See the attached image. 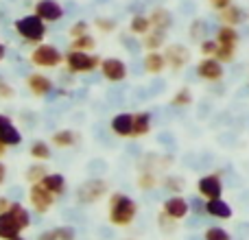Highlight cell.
Masks as SVG:
<instances>
[{
    "instance_id": "39",
    "label": "cell",
    "mask_w": 249,
    "mask_h": 240,
    "mask_svg": "<svg viewBox=\"0 0 249 240\" xmlns=\"http://www.w3.org/2000/svg\"><path fill=\"white\" fill-rule=\"evenodd\" d=\"M208 2H210V7L214 9V11H223L225 7L234 4V0H208Z\"/></svg>"
},
{
    "instance_id": "6",
    "label": "cell",
    "mask_w": 249,
    "mask_h": 240,
    "mask_svg": "<svg viewBox=\"0 0 249 240\" xmlns=\"http://www.w3.org/2000/svg\"><path fill=\"white\" fill-rule=\"evenodd\" d=\"M55 197L46 186L39 181V184H31V190H29V201H31V207H33L37 214H46L53 206H55Z\"/></svg>"
},
{
    "instance_id": "32",
    "label": "cell",
    "mask_w": 249,
    "mask_h": 240,
    "mask_svg": "<svg viewBox=\"0 0 249 240\" xmlns=\"http://www.w3.org/2000/svg\"><path fill=\"white\" fill-rule=\"evenodd\" d=\"M234 55H236V46H223V44H219V51H216L214 57L221 64H230V61H234Z\"/></svg>"
},
{
    "instance_id": "25",
    "label": "cell",
    "mask_w": 249,
    "mask_h": 240,
    "mask_svg": "<svg viewBox=\"0 0 249 240\" xmlns=\"http://www.w3.org/2000/svg\"><path fill=\"white\" fill-rule=\"evenodd\" d=\"M42 184L46 186L53 194L59 197V194H64V190H66V177L59 175V172H48V175L42 179Z\"/></svg>"
},
{
    "instance_id": "40",
    "label": "cell",
    "mask_w": 249,
    "mask_h": 240,
    "mask_svg": "<svg viewBox=\"0 0 249 240\" xmlns=\"http://www.w3.org/2000/svg\"><path fill=\"white\" fill-rule=\"evenodd\" d=\"M203 26H206V22H201V20L193 22V31H190V35H193L195 39H197V37H201V31H203Z\"/></svg>"
},
{
    "instance_id": "5",
    "label": "cell",
    "mask_w": 249,
    "mask_h": 240,
    "mask_svg": "<svg viewBox=\"0 0 249 240\" xmlns=\"http://www.w3.org/2000/svg\"><path fill=\"white\" fill-rule=\"evenodd\" d=\"M64 59L66 57L61 55V51L53 44H39L31 52V64L37 66V68H57Z\"/></svg>"
},
{
    "instance_id": "31",
    "label": "cell",
    "mask_w": 249,
    "mask_h": 240,
    "mask_svg": "<svg viewBox=\"0 0 249 240\" xmlns=\"http://www.w3.org/2000/svg\"><path fill=\"white\" fill-rule=\"evenodd\" d=\"M136 186L140 190H153L155 186H158V177L153 175V172H140V177H138Z\"/></svg>"
},
{
    "instance_id": "23",
    "label": "cell",
    "mask_w": 249,
    "mask_h": 240,
    "mask_svg": "<svg viewBox=\"0 0 249 240\" xmlns=\"http://www.w3.org/2000/svg\"><path fill=\"white\" fill-rule=\"evenodd\" d=\"M151 129V114L149 112H140V114H133V131L131 137H140L146 136Z\"/></svg>"
},
{
    "instance_id": "16",
    "label": "cell",
    "mask_w": 249,
    "mask_h": 240,
    "mask_svg": "<svg viewBox=\"0 0 249 240\" xmlns=\"http://www.w3.org/2000/svg\"><path fill=\"white\" fill-rule=\"evenodd\" d=\"M112 133H116L118 137H131L133 131V114H118V116L112 118V124H109Z\"/></svg>"
},
{
    "instance_id": "26",
    "label": "cell",
    "mask_w": 249,
    "mask_h": 240,
    "mask_svg": "<svg viewBox=\"0 0 249 240\" xmlns=\"http://www.w3.org/2000/svg\"><path fill=\"white\" fill-rule=\"evenodd\" d=\"M149 31H151V20H149V16L136 13V16L129 20V33H133V35H146Z\"/></svg>"
},
{
    "instance_id": "43",
    "label": "cell",
    "mask_w": 249,
    "mask_h": 240,
    "mask_svg": "<svg viewBox=\"0 0 249 240\" xmlns=\"http://www.w3.org/2000/svg\"><path fill=\"white\" fill-rule=\"evenodd\" d=\"M4 179H7V166H4V164L0 162V186L4 184Z\"/></svg>"
},
{
    "instance_id": "11",
    "label": "cell",
    "mask_w": 249,
    "mask_h": 240,
    "mask_svg": "<svg viewBox=\"0 0 249 240\" xmlns=\"http://www.w3.org/2000/svg\"><path fill=\"white\" fill-rule=\"evenodd\" d=\"M164 57H166V64L171 66V70H181L190 61V51L181 44H171L164 51Z\"/></svg>"
},
{
    "instance_id": "30",
    "label": "cell",
    "mask_w": 249,
    "mask_h": 240,
    "mask_svg": "<svg viewBox=\"0 0 249 240\" xmlns=\"http://www.w3.org/2000/svg\"><path fill=\"white\" fill-rule=\"evenodd\" d=\"M190 103H193V94H190L188 87H181V90L171 99V105H173V107H188Z\"/></svg>"
},
{
    "instance_id": "3",
    "label": "cell",
    "mask_w": 249,
    "mask_h": 240,
    "mask_svg": "<svg viewBox=\"0 0 249 240\" xmlns=\"http://www.w3.org/2000/svg\"><path fill=\"white\" fill-rule=\"evenodd\" d=\"M16 31L29 44H39L46 37V22L37 13H29V16H22L16 20Z\"/></svg>"
},
{
    "instance_id": "37",
    "label": "cell",
    "mask_w": 249,
    "mask_h": 240,
    "mask_svg": "<svg viewBox=\"0 0 249 240\" xmlns=\"http://www.w3.org/2000/svg\"><path fill=\"white\" fill-rule=\"evenodd\" d=\"M57 232V238L59 240H74L77 238V232H74V227H70V225H59V227H55Z\"/></svg>"
},
{
    "instance_id": "2",
    "label": "cell",
    "mask_w": 249,
    "mask_h": 240,
    "mask_svg": "<svg viewBox=\"0 0 249 240\" xmlns=\"http://www.w3.org/2000/svg\"><path fill=\"white\" fill-rule=\"evenodd\" d=\"M138 214V206L129 194L124 192H114L109 197V210H107V219L112 225L116 227H127L133 223Z\"/></svg>"
},
{
    "instance_id": "42",
    "label": "cell",
    "mask_w": 249,
    "mask_h": 240,
    "mask_svg": "<svg viewBox=\"0 0 249 240\" xmlns=\"http://www.w3.org/2000/svg\"><path fill=\"white\" fill-rule=\"evenodd\" d=\"M9 207H11V201H9L7 197H0V214H4Z\"/></svg>"
},
{
    "instance_id": "13",
    "label": "cell",
    "mask_w": 249,
    "mask_h": 240,
    "mask_svg": "<svg viewBox=\"0 0 249 240\" xmlns=\"http://www.w3.org/2000/svg\"><path fill=\"white\" fill-rule=\"evenodd\" d=\"M0 142L7 146H18L22 144V133L16 124L11 122L9 116H2L0 114Z\"/></svg>"
},
{
    "instance_id": "34",
    "label": "cell",
    "mask_w": 249,
    "mask_h": 240,
    "mask_svg": "<svg viewBox=\"0 0 249 240\" xmlns=\"http://www.w3.org/2000/svg\"><path fill=\"white\" fill-rule=\"evenodd\" d=\"M199 51H201L203 57H214L216 51H219V42H216V39H201Z\"/></svg>"
},
{
    "instance_id": "41",
    "label": "cell",
    "mask_w": 249,
    "mask_h": 240,
    "mask_svg": "<svg viewBox=\"0 0 249 240\" xmlns=\"http://www.w3.org/2000/svg\"><path fill=\"white\" fill-rule=\"evenodd\" d=\"M37 240H59V238H57V232H55V229H46V232L39 234Z\"/></svg>"
},
{
    "instance_id": "22",
    "label": "cell",
    "mask_w": 249,
    "mask_h": 240,
    "mask_svg": "<svg viewBox=\"0 0 249 240\" xmlns=\"http://www.w3.org/2000/svg\"><path fill=\"white\" fill-rule=\"evenodd\" d=\"M142 46L146 48V51H160V48L164 46V42H166V31H160V29H153L149 31L146 35H142Z\"/></svg>"
},
{
    "instance_id": "21",
    "label": "cell",
    "mask_w": 249,
    "mask_h": 240,
    "mask_svg": "<svg viewBox=\"0 0 249 240\" xmlns=\"http://www.w3.org/2000/svg\"><path fill=\"white\" fill-rule=\"evenodd\" d=\"M206 212L210 216H214V219H232V207L228 206V203L223 201V199H208L206 203Z\"/></svg>"
},
{
    "instance_id": "35",
    "label": "cell",
    "mask_w": 249,
    "mask_h": 240,
    "mask_svg": "<svg viewBox=\"0 0 249 240\" xmlns=\"http://www.w3.org/2000/svg\"><path fill=\"white\" fill-rule=\"evenodd\" d=\"M94 24H96V29L103 31V33H112V31L116 29V20H112V17H96Z\"/></svg>"
},
{
    "instance_id": "9",
    "label": "cell",
    "mask_w": 249,
    "mask_h": 240,
    "mask_svg": "<svg viewBox=\"0 0 249 240\" xmlns=\"http://www.w3.org/2000/svg\"><path fill=\"white\" fill-rule=\"evenodd\" d=\"M197 77L203 81H221L223 79V64L216 57H203L197 64Z\"/></svg>"
},
{
    "instance_id": "8",
    "label": "cell",
    "mask_w": 249,
    "mask_h": 240,
    "mask_svg": "<svg viewBox=\"0 0 249 240\" xmlns=\"http://www.w3.org/2000/svg\"><path fill=\"white\" fill-rule=\"evenodd\" d=\"M101 74L112 83H121L127 79V64L118 57H105L101 61Z\"/></svg>"
},
{
    "instance_id": "29",
    "label": "cell",
    "mask_w": 249,
    "mask_h": 240,
    "mask_svg": "<svg viewBox=\"0 0 249 240\" xmlns=\"http://www.w3.org/2000/svg\"><path fill=\"white\" fill-rule=\"evenodd\" d=\"M70 48L72 51H86V52H92L96 48V39L92 37L90 33L81 35V37H74L72 42H70Z\"/></svg>"
},
{
    "instance_id": "10",
    "label": "cell",
    "mask_w": 249,
    "mask_h": 240,
    "mask_svg": "<svg viewBox=\"0 0 249 240\" xmlns=\"http://www.w3.org/2000/svg\"><path fill=\"white\" fill-rule=\"evenodd\" d=\"M35 13L44 22H59L64 17V7L57 0H37L35 2Z\"/></svg>"
},
{
    "instance_id": "46",
    "label": "cell",
    "mask_w": 249,
    "mask_h": 240,
    "mask_svg": "<svg viewBox=\"0 0 249 240\" xmlns=\"http://www.w3.org/2000/svg\"><path fill=\"white\" fill-rule=\"evenodd\" d=\"M11 240H24V238H20V236H16V238H11Z\"/></svg>"
},
{
    "instance_id": "24",
    "label": "cell",
    "mask_w": 249,
    "mask_h": 240,
    "mask_svg": "<svg viewBox=\"0 0 249 240\" xmlns=\"http://www.w3.org/2000/svg\"><path fill=\"white\" fill-rule=\"evenodd\" d=\"M216 42L223 44V46H236L238 44V31L236 26H230V24H223L219 31H216Z\"/></svg>"
},
{
    "instance_id": "14",
    "label": "cell",
    "mask_w": 249,
    "mask_h": 240,
    "mask_svg": "<svg viewBox=\"0 0 249 240\" xmlns=\"http://www.w3.org/2000/svg\"><path fill=\"white\" fill-rule=\"evenodd\" d=\"M197 190L206 199H219L223 194V184H221L219 175H206L197 181Z\"/></svg>"
},
{
    "instance_id": "45",
    "label": "cell",
    "mask_w": 249,
    "mask_h": 240,
    "mask_svg": "<svg viewBox=\"0 0 249 240\" xmlns=\"http://www.w3.org/2000/svg\"><path fill=\"white\" fill-rule=\"evenodd\" d=\"M4 153H7V144H2V142H0V157H2Z\"/></svg>"
},
{
    "instance_id": "4",
    "label": "cell",
    "mask_w": 249,
    "mask_h": 240,
    "mask_svg": "<svg viewBox=\"0 0 249 240\" xmlns=\"http://www.w3.org/2000/svg\"><path fill=\"white\" fill-rule=\"evenodd\" d=\"M101 57L99 55H92V52L86 51H72L66 55V66H68L70 72H77V74H86V72H94L96 68H101Z\"/></svg>"
},
{
    "instance_id": "27",
    "label": "cell",
    "mask_w": 249,
    "mask_h": 240,
    "mask_svg": "<svg viewBox=\"0 0 249 240\" xmlns=\"http://www.w3.org/2000/svg\"><path fill=\"white\" fill-rule=\"evenodd\" d=\"M31 157L33 159H37V162H48L51 159V146H48V142H44V140H37V142H33L31 144Z\"/></svg>"
},
{
    "instance_id": "15",
    "label": "cell",
    "mask_w": 249,
    "mask_h": 240,
    "mask_svg": "<svg viewBox=\"0 0 249 240\" xmlns=\"http://www.w3.org/2000/svg\"><path fill=\"white\" fill-rule=\"evenodd\" d=\"M26 87L31 90L33 96H46L53 92V81L48 77H44V74L33 72L26 77Z\"/></svg>"
},
{
    "instance_id": "19",
    "label": "cell",
    "mask_w": 249,
    "mask_h": 240,
    "mask_svg": "<svg viewBox=\"0 0 249 240\" xmlns=\"http://www.w3.org/2000/svg\"><path fill=\"white\" fill-rule=\"evenodd\" d=\"M79 142V133L72 131V129H61V131H55L51 137V144L57 146V149H70Z\"/></svg>"
},
{
    "instance_id": "36",
    "label": "cell",
    "mask_w": 249,
    "mask_h": 240,
    "mask_svg": "<svg viewBox=\"0 0 249 240\" xmlns=\"http://www.w3.org/2000/svg\"><path fill=\"white\" fill-rule=\"evenodd\" d=\"M88 29H90V24H88L86 20H79V22H74V24L70 26L68 33H70V37L74 39V37H81V35H86Z\"/></svg>"
},
{
    "instance_id": "33",
    "label": "cell",
    "mask_w": 249,
    "mask_h": 240,
    "mask_svg": "<svg viewBox=\"0 0 249 240\" xmlns=\"http://www.w3.org/2000/svg\"><path fill=\"white\" fill-rule=\"evenodd\" d=\"M203 238H206V240H232L230 232H228V229H223V227H210V229H206Z\"/></svg>"
},
{
    "instance_id": "20",
    "label": "cell",
    "mask_w": 249,
    "mask_h": 240,
    "mask_svg": "<svg viewBox=\"0 0 249 240\" xmlns=\"http://www.w3.org/2000/svg\"><path fill=\"white\" fill-rule=\"evenodd\" d=\"M219 17L223 24H230V26H238L245 22L247 13L243 11L241 7H236V4H230V7H225L223 11H219Z\"/></svg>"
},
{
    "instance_id": "28",
    "label": "cell",
    "mask_w": 249,
    "mask_h": 240,
    "mask_svg": "<svg viewBox=\"0 0 249 240\" xmlns=\"http://www.w3.org/2000/svg\"><path fill=\"white\" fill-rule=\"evenodd\" d=\"M46 175H48V168L44 166V164H31L24 172V179L29 181V184H39Z\"/></svg>"
},
{
    "instance_id": "17",
    "label": "cell",
    "mask_w": 249,
    "mask_h": 240,
    "mask_svg": "<svg viewBox=\"0 0 249 240\" xmlns=\"http://www.w3.org/2000/svg\"><path fill=\"white\" fill-rule=\"evenodd\" d=\"M142 66H144V70H146L149 74H160L168 64H166V57H164V52L146 51L144 59H142Z\"/></svg>"
},
{
    "instance_id": "1",
    "label": "cell",
    "mask_w": 249,
    "mask_h": 240,
    "mask_svg": "<svg viewBox=\"0 0 249 240\" xmlns=\"http://www.w3.org/2000/svg\"><path fill=\"white\" fill-rule=\"evenodd\" d=\"M31 225V214L22 203H11L4 214H0V240H11L20 236L22 229Z\"/></svg>"
},
{
    "instance_id": "12",
    "label": "cell",
    "mask_w": 249,
    "mask_h": 240,
    "mask_svg": "<svg viewBox=\"0 0 249 240\" xmlns=\"http://www.w3.org/2000/svg\"><path fill=\"white\" fill-rule=\"evenodd\" d=\"M188 210H190V203L186 201L181 194H173V197L166 199L162 206V212L166 216H171L173 221H181L186 214H188Z\"/></svg>"
},
{
    "instance_id": "7",
    "label": "cell",
    "mask_w": 249,
    "mask_h": 240,
    "mask_svg": "<svg viewBox=\"0 0 249 240\" xmlns=\"http://www.w3.org/2000/svg\"><path fill=\"white\" fill-rule=\"evenodd\" d=\"M105 194H107V181H103V179L83 181L77 188V199L81 203H94L99 199H103Z\"/></svg>"
},
{
    "instance_id": "18",
    "label": "cell",
    "mask_w": 249,
    "mask_h": 240,
    "mask_svg": "<svg viewBox=\"0 0 249 240\" xmlns=\"http://www.w3.org/2000/svg\"><path fill=\"white\" fill-rule=\"evenodd\" d=\"M149 20H151V29H160V31H168V29H171V24H173L171 11H168V9H164V7L151 9Z\"/></svg>"
},
{
    "instance_id": "38",
    "label": "cell",
    "mask_w": 249,
    "mask_h": 240,
    "mask_svg": "<svg viewBox=\"0 0 249 240\" xmlns=\"http://www.w3.org/2000/svg\"><path fill=\"white\" fill-rule=\"evenodd\" d=\"M13 94H16V90H13V87L9 86L2 77H0V99H11Z\"/></svg>"
},
{
    "instance_id": "44",
    "label": "cell",
    "mask_w": 249,
    "mask_h": 240,
    "mask_svg": "<svg viewBox=\"0 0 249 240\" xmlns=\"http://www.w3.org/2000/svg\"><path fill=\"white\" fill-rule=\"evenodd\" d=\"M4 55H7V48H4V44H0V61L4 59Z\"/></svg>"
}]
</instances>
